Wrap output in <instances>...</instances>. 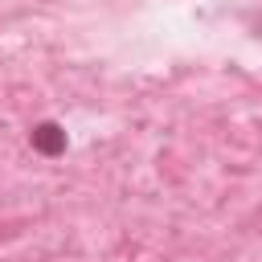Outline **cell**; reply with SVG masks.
<instances>
[{"label":"cell","instance_id":"cell-1","mask_svg":"<svg viewBox=\"0 0 262 262\" xmlns=\"http://www.w3.org/2000/svg\"><path fill=\"white\" fill-rule=\"evenodd\" d=\"M29 143H33V151H41L45 160H57V156L66 151V131H61L53 119H45V123H37V127L29 131Z\"/></svg>","mask_w":262,"mask_h":262}]
</instances>
